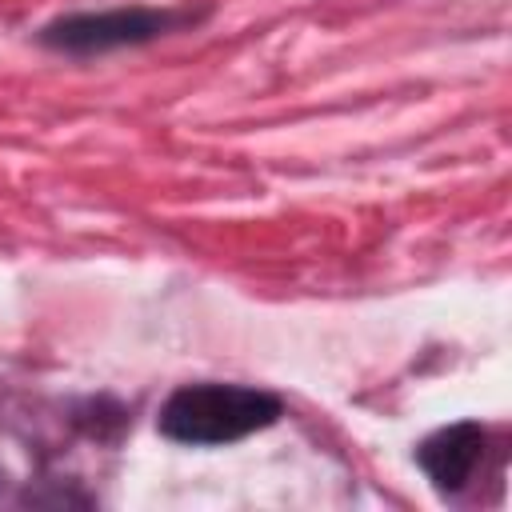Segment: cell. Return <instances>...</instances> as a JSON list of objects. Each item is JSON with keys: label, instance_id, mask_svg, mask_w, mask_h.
Segmentation results:
<instances>
[{"label": "cell", "instance_id": "3", "mask_svg": "<svg viewBox=\"0 0 512 512\" xmlns=\"http://www.w3.org/2000/svg\"><path fill=\"white\" fill-rule=\"evenodd\" d=\"M484 440H488V432L476 420L444 424V428H436L432 436L420 440L416 464L424 468V476L440 492H460L472 480V472H476V464L484 456Z\"/></svg>", "mask_w": 512, "mask_h": 512}, {"label": "cell", "instance_id": "1", "mask_svg": "<svg viewBox=\"0 0 512 512\" xmlns=\"http://www.w3.org/2000/svg\"><path fill=\"white\" fill-rule=\"evenodd\" d=\"M284 416V404L268 388L252 384H224V380H196L168 392L160 404L156 428L160 436L192 448H220L244 436L272 428Z\"/></svg>", "mask_w": 512, "mask_h": 512}, {"label": "cell", "instance_id": "2", "mask_svg": "<svg viewBox=\"0 0 512 512\" xmlns=\"http://www.w3.org/2000/svg\"><path fill=\"white\" fill-rule=\"evenodd\" d=\"M204 12L192 8H152V4H120V8H100V12H68L48 20L36 40L52 52L68 56H100L116 48H140L152 44L176 28L196 24Z\"/></svg>", "mask_w": 512, "mask_h": 512}]
</instances>
